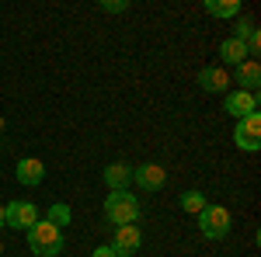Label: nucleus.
<instances>
[{
    "instance_id": "obj_10",
    "label": "nucleus",
    "mask_w": 261,
    "mask_h": 257,
    "mask_svg": "<svg viewBox=\"0 0 261 257\" xmlns=\"http://www.w3.org/2000/svg\"><path fill=\"white\" fill-rule=\"evenodd\" d=\"M233 83H241L237 91H251V94H258V87H261V66H258V60H254V56H251V60H244L241 66H237Z\"/></svg>"
},
{
    "instance_id": "obj_19",
    "label": "nucleus",
    "mask_w": 261,
    "mask_h": 257,
    "mask_svg": "<svg viewBox=\"0 0 261 257\" xmlns=\"http://www.w3.org/2000/svg\"><path fill=\"white\" fill-rule=\"evenodd\" d=\"M91 257H119V254H115V250H112V247L105 243V247H98V250H94V254H91Z\"/></svg>"
},
{
    "instance_id": "obj_11",
    "label": "nucleus",
    "mask_w": 261,
    "mask_h": 257,
    "mask_svg": "<svg viewBox=\"0 0 261 257\" xmlns=\"http://www.w3.org/2000/svg\"><path fill=\"white\" fill-rule=\"evenodd\" d=\"M199 83H202V91H209V94H226L230 77H226L223 66H205V70L199 73Z\"/></svg>"
},
{
    "instance_id": "obj_9",
    "label": "nucleus",
    "mask_w": 261,
    "mask_h": 257,
    "mask_svg": "<svg viewBox=\"0 0 261 257\" xmlns=\"http://www.w3.org/2000/svg\"><path fill=\"white\" fill-rule=\"evenodd\" d=\"M14 174H18V184L35 188V184H42V181H45V163H42L39 157H24V160H18Z\"/></svg>"
},
{
    "instance_id": "obj_15",
    "label": "nucleus",
    "mask_w": 261,
    "mask_h": 257,
    "mask_svg": "<svg viewBox=\"0 0 261 257\" xmlns=\"http://www.w3.org/2000/svg\"><path fill=\"white\" fill-rule=\"evenodd\" d=\"M178 205H181V209H185V212H192V216H199L202 209L209 205V198L202 195V191H185V195L178 198Z\"/></svg>"
},
{
    "instance_id": "obj_14",
    "label": "nucleus",
    "mask_w": 261,
    "mask_h": 257,
    "mask_svg": "<svg viewBox=\"0 0 261 257\" xmlns=\"http://www.w3.org/2000/svg\"><path fill=\"white\" fill-rule=\"evenodd\" d=\"M205 14H213V18H237L241 14V0H205Z\"/></svg>"
},
{
    "instance_id": "obj_7",
    "label": "nucleus",
    "mask_w": 261,
    "mask_h": 257,
    "mask_svg": "<svg viewBox=\"0 0 261 257\" xmlns=\"http://www.w3.org/2000/svg\"><path fill=\"white\" fill-rule=\"evenodd\" d=\"M140 243H143V233H140V226L133 222V226H115V237H112L108 247H112L119 257H125V254H136Z\"/></svg>"
},
{
    "instance_id": "obj_3",
    "label": "nucleus",
    "mask_w": 261,
    "mask_h": 257,
    "mask_svg": "<svg viewBox=\"0 0 261 257\" xmlns=\"http://www.w3.org/2000/svg\"><path fill=\"white\" fill-rule=\"evenodd\" d=\"M230 212L223 209V205H205L199 212V230L205 240H223L226 233H230Z\"/></svg>"
},
{
    "instance_id": "obj_13",
    "label": "nucleus",
    "mask_w": 261,
    "mask_h": 257,
    "mask_svg": "<svg viewBox=\"0 0 261 257\" xmlns=\"http://www.w3.org/2000/svg\"><path fill=\"white\" fill-rule=\"evenodd\" d=\"M220 60L230 63V66H241L244 60H251V52H247V45H244L241 39H226L220 45Z\"/></svg>"
},
{
    "instance_id": "obj_4",
    "label": "nucleus",
    "mask_w": 261,
    "mask_h": 257,
    "mask_svg": "<svg viewBox=\"0 0 261 257\" xmlns=\"http://www.w3.org/2000/svg\"><path fill=\"white\" fill-rule=\"evenodd\" d=\"M39 219L42 216L32 202H11V205H4V226H11V230H24L28 233Z\"/></svg>"
},
{
    "instance_id": "obj_6",
    "label": "nucleus",
    "mask_w": 261,
    "mask_h": 257,
    "mask_svg": "<svg viewBox=\"0 0 261 257\" xmlns=\"http://www.w3.org/2000/svg\"><path fill=\"white\" fill-rule=\"evenodd\" d=\"M223 108H226V115H233V119L241 122V119L258 111V94H251V91H226Z\"/></svg>"
},
{
    "instance_id": "obj_18",
    "label": "nucleus",
    "mask_w": 261,
    "mask_h": 257,
    "mask_svg": "<svg viewBox=\"0 0 261 257\" xmlns=\"http://www.w3.org/2000/svg\"><path fill=\"white\" fill-rule=\"evenodd\" d=\"M129 4L125 0H101V11H108V14H119V11H125Z\"/></svg>"
},
{
    "instance_id": "obj_8",
    "label": "nucleus",
    "mask_w": 261,
    "mask_h": 257,
    "mask_svg": "<svg viewBox=\"0 0 261 257\" xmlns=\"http://www.w3.org/2000/svg\"><path fill=\"white\" fill-rule=\"evenodd\" d=\"M133 181L140 184L143 191H161L167 184V170L161 163H140V167H133Z\"/></svg>"
},
{
    "instance_id": "obj_22",
    "label": "nucleus",
    "mask_w": 261,
    "mask_h": 257,
    "mask_svg": "<svg viewBox=\"0 0 261 257\" xmlns=\"http://www.w3.org/2000/svg\"><path fill=\"white\" fill-rule=\"evenodd\" d=\"M0 257H4V243H0Z\"/></svg>"
},
{
    "instance_id": "obj_12",
    "label": "nucleus",
    "mask_w": 261,
    "mask_h": 257,
    "mask_svg": "<svg viewBox=\"0 0 261 257\" xmlns=\"http://www.w3.org/2000/svg\"><path fill=\"white\" fill-rule=\"evenodd\" d=\"M129 181H133V167H129V163L115 160V163H108V167H105V184H108L112 191H125V188H129Z\"/></svg>"
},
{
    "instance_id": "obj_1",
    "label": "nucleus",
    "mask_w": 261,
    "mask_h": 257,
    "mask_svg": "<svg viewBox=\"0 0 261 257\" xmlns=\"http://www.w3.org/2000/svg\"><path fill=\"white\" fill-rule=\"evenodd\" d=\"M28 247H32V254H39V257H60L63 230L53 226V222H45V219H39V222L28 230Z\"/></svg>"
},
{
    "instance_id": "obj_16",
    "label": "nucleus",
    "mask_w": 261,
    "mask_h": 257,
    "mask_svg": "<svg viewBox=\"0 0 261 257\" xmlns=\"http://www.w3.org/2000/svg\"><path fill=\"white\" fill-rule=\"evenodd\" d=\"M70 219H73V212H70V205H53V209H49V212H45V222H53V226H66V222H70Z\"/></svg>"
},
{
    "instance_id": "obj_21",
    "label": "nucleus",
    "mask_w": 261,
    "mask_h": 257,
    "mask_svg": "<svg viewBox=\"0 0 261 257\" xmlns=\"http://www.w3.org/2000/svg\"><path fill=\"white\" fill-rule=\"evenodd\" d=\"M0 132H4V115H0Z\"/></svg>"
},
{
    "instance_id": "obj_5",
    "label": "nucleus",
    "mask_w": 261,
    "mask_h": 257,
    "mask_svg": "<svg viewBox=\"0 0 261 257\" xmlns=\"http://www.w3.org/2000/svg\"><path fill=\"white\" fill-rule=\"evenodd\" d=\"M233 142L247 150V153H258L261 150V115H247V119L237 122V129H233Z\"/></svg>"
},
{
    "instance_id": "obj_2",
    "label": "nucleus",
    "mask_w": 261,
    "mask_h": 257,
    "mask_svg": "<svg viewBox=\"0 0 261 257\" xmlns=\"http://www.w3.org/2000/svg\"><path fill=\"white\" fill-rule=\"evenodd\" d=\"M105 216L115 226H133L140 219V202L129 191H112V195L105 198Z\"/></svg>"
},
{
    "instance_id": "obj_17",
    "label": "nucleus",
    "mask_w": 261,
    "mask_h": 257,
    "mask_svg": "<svg viewBox=\"0 0 261 257\" xmlns=\"http://www.w3.org/2000/svg\"><path fill=\"white\" fill-rule=\"evenodd\" d=\"M254 32H258V28H254V21H251V18H241V21H237V28H233V35H230V39H241V42H247L251 35H254Z\"/></svg>"
},
{
    "instance_id": "obj_20",
    "label": "nucleus",
    "mask_w": 261,
    "mask_h": 257,
    "mask_svg": "<svg viewBox=\"0 0 261 257\" xmlns=\"http://www.w3.org/2000/svg\"><path fill=\"white\" fill-rule=\"evenodd\" d=\"M0 226H4V205H0Z\"/></svg>"
}]
</instances>
